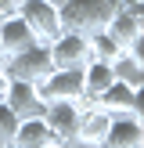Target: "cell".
Listing matches in <instances>:
<instances>
[{"instance_id":"6da1fadb","label":"cell","mask_w":144,"mask_h":148,"mask_svg":"<svg viewBox=\"0 0 144 148\" xmlns=\"http://www.w3.org/2000/svg\"><path fill=\"white\" fill-rule=\"evenodd\" d=\"M108 0H61L58 4V22L65 33H97L108 25Z\"/></svg>"},{"instance_id":"7a4b0ae2","label":"cell","mask_w":144,"mask_h":148,"mask_svg":"<svg viewBox=\"0 0 144 148\" xmlns=\"http://www.w3.org/2000/svg\"><path fill=\"white\" fill-rule=\"evenodd\" d=\"M14 14L33 29L36 43H50L58 33H61L58 4H50V0H18V4H14Z\"/></svg>"},{"instance_id":"3957f363","label":"cell","mask_w":144,"mask_h":148,"mask_svg":"<svg viewBox=\"0 0 144 148\" xmlns=\"http://www.w3.org/2000/svg\"><path fill=\"white\" fill-rule=\"evenodd\" d=\"M4 69H7V76H11V79L40 83V79L54 69V62H50V54H47V43H33V47H25L22 54L4 58Z\"/></svg>"},{"instance_id":"277c9868","label":"cell","mask_w":144,"mask_h":148,"mask_svg":"<svg viewBox=\"0 0 144 148\" xmlns=\"http://www.w3.org/2000/svg\"><path fill=\"white\" fill-rule=\"evenodd\" d=\"M40 101H79L83 98V69H50L36 83Z\"/></svg>"},{"instance_id":"5b68a950","label":"cell","mask_w":144,"mask_h":148,"mask_svg":"<svg viewBox=\"0 0 144 148\" xmlns=\"http://www.w3.org/2000/svg\"><path fill=\"white\" fill-rule=\"evenodd\" d=\"M47 54L54 62V69H83L90 62V43H86L83 33H58L54 40L47 43Z\"/></svg>"},{"instance_id":"8992f818","label":"cell","mask_w":144,"mask_h":148,"mask_svg":"<svg viewBox=\"0 0 144 148\" xmlns=\"http://www.w3.org/2000/svg\"><path fill=\"white\" fill-rule=\"evenodd\" d=\"M43 123L54 134V145H72L76 137V123H79V101H47L43 105Z\"/></svg>"},{"instance_id":"52a82bcc","label":"cell","mask_w":144,"mask_h":148,"mask_svg":"<svg viewBox=\"0 0 144 148\" xmlns=\"http://www.w3.org/2000/svg\"><path fill=\"white\" fill-rule=\"evenodd\" d=\"M105 33L119 43V51H130V54H141V40H144V11H122L112 14L105 25Z\"/></svg>"},{"instance_id":"ba28073f","label":"cell","mask_w":144,"mask_h":148,"mask_svg":"<svg viewBox=\"0 0 144 148\" xmlns=\"http://www.w3.org/2000/svg\"><path fill=\"white\" fill-rule=\"evenodd\" d=\"M101 148H144V127L141 116H112L108 123V134Z\"/></svg>"},{"instance_id":"9c48e42d","label":"cell","mask_w":144,"mask_h":148,"mask_svg":"<svg viewBox=\"0 0 144 148\" xmlns=\"http://www.w3.org/2000/svg\"><path fill=\"white\" fill-rule=\"evenodd\" d=\"M7 108H11L18 119H29V116H43V101L36 94V83H25V79H11L4 94Z\"/></svg>"},{"instance_id":"30bf717a","label":"cell","mask_w":144,"mask_h":148,"mask_svg":"<svg viewBox=\"0 0 144 148\" xmlns=\"http://www.w3.org/2000/svg\"><path fill=\"white\" fill-rule=\"evenodd\" d=\"M97 105L108 116H141V90H133L126 83H112L108 90L97 94Z\"/></svg>"},{"instance_id":"8fae6325","label":"cell","mask_w":144,"mask_h":148,"mask_svg":"<svg viewBox=\"0 0 144 148\" xmlns=\"http://www.w3.org/2000/svg\"><path fill=\"white\" fill-rule=\"evenodd\" d=\"M33 43H36L33 29H29L25 22L18 18V14H7V18L0 22V51H4V58L22 54V51H25V47H33Z\"/></svg>"},{"instance_id":"7c38bea8","label":"cell","mask_w":144,"mask_h":148,"mask_svg":"<svg viewBox=\"0 0 144 148\" xmlns=\"http://www.w3.org/2000/svg\"><path fill=\"white\" fill-rule=\"evenodd\" d=\"M54 145V134L43 123V116H29V119H18V130L11 137V148H43Z\"/></svg>"},{"instance_id":"4fadbf2b","label":"cell","mask_w":144,"mask_h":148,"mask_svg":"<svg viewBox=\"0 0 144 148\" xmlns=\"http://www.w3.org/2000/svg\"><path fill=\"white\" fill-rule=\"evenodd\" d=\"M115 83V76H112V62H86L83 65V98H79V105L83 101H97V94L101 90H108V87Z\"/></svg>"},{"instance_id":"5bb4252c","label":"cell","mask_w":144,"mask_h":148,"mask_svg":"<svg viewBox=\"0 0 144 148\" xmlns=\"http://www.w3.org/2000/svg\"><path fill=\"white\" fill-rule=\"evenodd\" d=\"M112 76H115V83H126V87H133V90H141V83H144V58L122 51L112 62Z\"/></svg>"},{"instance_id":"9a60e30c","label":"cell","mask_w":144,"mask_h":148,"mask_svg":"<svg viewBox=\"0 0 144 148\" xmlns=\"http://www.w3.org/2000/svg\"><path fill=\"white\" fill-rule=\"evenodd\" d=\"M86 43H90V58H94V62H115V58L122 54V51H119V43H115L112 36L105 33V29L90 33V36H86Z\"/></svg>"},{"instance_id":"2e32d148","label":"cell","mask_w":144,"mask_h":148,"mask_svg":"<svg viewBox=\"0 0 144 148\" xmlns=\"http://www.w3.org/2000/svg\"><path fill=\"white\" fill-rule=\"evenodd\" d=\"M14 130H18V116L7 108V101H0V145H4V148H11Z\"/></svg>"},{"instance_id":"e0dca14e","label":"cell","mask_w":144,"mask_h":148,"mask_svg":"<svg viewBox=\"0 0 144 148\" xmlns=\"http://www.w3.org/2000/svg\"><path fill=\"white\" fill-rule=\"evenodd\" d=\"M7 83H11V76H7L4 62H0V101H4V94H7Z\"/></svg>"},{"instance_id":"ac0fdd59","label":"cell","mask_w":144,"mask_h":148,"mask_svg":"<svg viewBox=\"0 0 144 148\" xmlns=\"http://www.w3.org/2000/svg\"><path fill=\"white\" fill-rule=\"evenodd\" d=\"M14 4H18V0H0V22H4L7 14H14Z\"/></svg>"},{"instance_id":"d6986e66","label":"cell","mask_w":144,"mask_h":148,"mask_svg":"<svg viewBox=\"0 0 144 148\" xmlns=\"http://www.w3.org/2000/svg\"><path fill=\"white\" fill-rule=\"evenodd\" d=\"M43 148H61V145H43Z\"/></svg>"},{"instance_id":"ffe728a7","label":"cell","mask_w":144,"mask_h":148,"mask_svg":"<svg viewBox=\"0 0 144 148\" xmlns=\"http://www.w3.org/2000/svg\"><path fill=\"white\" fill-rule=\"evenodd\" d=\"M50 4H61V0H50Z\"/></svg>"},{"instance_id":"44dd1931","label":"cell","mask_w":144,"mask_h":148,"mask_svg":"<svg viewBox=\"0 0 144 148\" xmlns=\"http://www.w3.org/2000/svg\"><path fill=\"white\" fill-rule=\"evenodd\" d=\"M0 62H4V51H0Z\"/></svg>"},{"instance_id":"7402d4cb","label":"cell","mask_w":144,"mask_h":148,"mask_svg":"<svg viewBox=\"0 0 144 148\" xmlns=\"http://www.w3.org/2000/svg\"><path fill=\"white\" fill-rule=\"evenodd\" d=\"M0 148H4V145H0Z\"/></svg>"}]
</instances>
